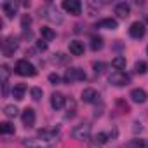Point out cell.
Instances as JSON below:
<instances>
[{"instance_id":"1","label":"cell","mask_w":148,"mask_h":148,"mask_svg":"<svg viewBox=\"0 0 148 148\" xmlns=\"http://www.w3.org/2000/svg\"><path fill=\"white\" fill-rule=\"evenodd\" d=\"M26 148H52L56 145V139H45V138H28L23 141Z\"/></svg>"},{"instance_id":"2","label":"cell","mask_w":148,"mask_h":148,"mask_svg":"<svg viewBox=\"0 0 148 148\" xmlns=\"http://www.w3.org/2000/svg\"><path fill=\"white\" fill-rule=\"evenodd\" d=\"M16 73L21 75V77H35L37 75V68L28 59H19L16 63Z\"/></svg>"},{"instance_id":"3","label":"cell","mask_w":148,"mask_h":148,"mask_svg":"<svg viewBox=\"0 0 148 148\" xmlns=\"http://www.w3.org/2000/svg\"><path fill=\"white\" fill-rule=\"evenodd\" d=\"M129 75L125 71H119V70H115V71H112L110 73V77H108V82L112 84V86H117V87H124V86H127L129 84Z\"/></svg>"},{"instance_id":"4","label":"cell","mask_w":148,"mask_h":148,"mask_svg":"<svg viewBox=\"0 0 148 148\" xmlns=\"http://www.w3.org/2000/svg\"><path fill=\"white\" fill-rule=\"evenodd\" d=\"M77 80H86V71L80 68H70L64 73V82L71 84V82H77Z\"/></svg>"},{"instance_id":"5","label":"cell","mask_w":148,"mask_h":148,"mask_svg":"<svg viewBox=\"0 0 148 148\" xmlns=\"http://www.w3.org/2000/svg\"><path fill=\"white\" fill-rule=\"evenodd\" d=\"M71 134H73V138L79 139V141H89V138H91V125L80 124V125H77L75 129H73Z\"/></svg>"},{"instance_id":"6","label":"cell","mask_w":148,"mask_h":148,"mask_svg":"<svg viewBox=\"0 0 148 148\" xmlns=\"http://www.w3.org/2000/svg\"><path fill=\"white\" fill-rule=\"evenodd\" d=\"M63 9L73 16H79L80 11H82V4L79 2V0H64L63 2Z\"/></svg>"},{"instance_id":"7","label":"cell","mask_w":148,"mask_h":148,"mask_svg":"<svg viewBox=\"0 0 148 148\" xmlns=\"http://www.w3.org/2000/svg\"><path fill=\"white\" fill-rule=\"evenodd\" d=\"M40 12H42L49 21H52V23H61V21H63V18L59 16L58 9H56V7H52V5H47V7H45L44 11H40Z\"/></svg>"},{"instance_id":"8","label":"cell","mask_w":148,"mask_h":148,"mask_svg":"<svg viewBox=\"0 0 148 148\" xmlns=\"http://www.w3.org/2000/svg\"><path fill=\"white\" fill-rule=\"evenodd\" d=\"M16 49H18V38H14V37H9V38L2 44L4 56H12Z\"/></svg>"},{"instance_id":"9","label":"cell","mask_w":148,"mask_h":148,"mask_svg":"<svg viewBox=\"0 0 148 148\" xmlns=\"http://www.w3.org/2000/svg\"><path fill=\"white\" fill-rule=\"evenodd\" d=\"M129 35H131L132 38H141V37L145 35V25H143L141 21H134V23L131 25V28H129Z\"/></svg>"},{"instance_id":"10","label":"cell","mask_w":148,"mask_h":148,"mask_svg":"<svg viewBox=\"0 0 148 148\" xmlns=\"http://www.w3.org/2000/svg\"><path fill=\"white\" fill-rule=\"evenodd\" d=\"M98 98H99V94H98V91L92 89V87H87V89L82 91V101H84V103H94Z\"/></svg>"},{"instance_id":"11","label":"cell","mask_w":148,"mask_h":148,"mask_svg":"<svg viewBox=\"0 0 148 148\" xmlns=\"http://www.w3.org/2000/svg\"><path fill=\"white\" fill-rule=\"evenodd\" d=\"M21 120L26 127H32L35 124V110L33 108H25V112L21 115Z\"/></svg>"},{"instance_id":"12","label":"cell","mask_w":148,"mask_h":148,"mask_svg":"<svg viewBox=\"0 0 148 148\" xmlns=\"http://www.w3.org/2000/svg\"><path fill=\"white\" fill-rule=\"evenodd\" d=\"M64 103H66V99H64V96H63L61 92H54V94L51 96V106H52L54 110H61V108L64 106Z\"/></svg>"},{"instance_id":"13","label":"cell","mask_w":148,"mask_h":148,"mask_svg":"<svg viewBox=\"0 0 148 148\" xmlns=\"http://www.w3.org/2000/svg\"><path fill=\"white\" fill-rule=\"evenodd\" d=\"M115 14H117L119 18H127V16L131 14V7H129V4H125V2L117 4V5H115Z\"/></svg>"},{"instance_id":"14","label":"cell","mask_w":148,"mask_h":148,"mask_svg":"<svg viewBox=\"0 0 148 148\" xmlns=\"http://www.w3.org/2000/svg\"><path fill=\"white\" fill-rule=\"evenodd\" d=\"M70 52L73 56H82L84 54V42H80V40L70 42Z\"/></svg>"},{"instance_id":"15","label":"cell","mask_w":148,"mask_h":148,"mask_svg":"<svg viewBox=\"0 0 148 148\" xmlns=\"http://www.w3.org/2000/svg\"><path fill=\"white\" fill-rule=\"evenodd\" d=\"M131 98L134 103H145L146 101V92L143 89H132L131 91Z\"/></svg>"},{"instance_id":"16","label":"cell","mask_w":148,"mask_h":148,"mask_svg":"<svg viewBox=\"0 0 148 148\" xmlns=\"http://www.w3.org/2000/svg\"><path fill=\"white\" fill-rule=\"evenodd\" d=\"M2 9H4V12L7 14V18H14V16H16V11H18V5H16L14 2H4V4H2Z\"/></svg>"},{"instance_id":"17","label":"cell","mask_w":148,"mask_h":148,"mask_svg":"<svg viewBox=\"0 0 148 148\" xmlns=\"http://www.w3.org/2000/svg\"><path fill=\"white\" fill-rule=\"evenodd\" d=\"M117 21L115 19H112V18H106V19H101L98 25H96V28H106V30H115L117 28Z\"/></svg>"},{"instance_id":"18","label":"cell","mask_w":148,"mask_h":148,"mask_svg":"<svg viewBox=\"0 0 148 148\" xmlns=\"http://www.w3.org/2000/svg\"><path fill=\"white\" fill-rule=\"evenodd\" d=\"M25 92H26V86L25 84H16L14 87H12V96H14V99H23L25 98Z\"/></svg>"},{"instance_id":"19","label":"cell","mask_w":148,"mask_h":148,"mask_svg":"<svg viewBox=\"0 0 148 148\" xmlns=\"http://www.w3.org/2000/svg\"><path fill=\"white\" fill-rule=\"evenodd\" d=\"M112 64H113L119 71H122V70H125V58L117 56V58H113V59H112Z\"/></svg>"},{"instance_id":"20","label":"cell","mask_w":148,"mask_h":148,"mask_svg":"<svg viewBox=\"0 0 148 148\" xmlns=\"http://www.w3.org/2000/svg\"><path fill=\"white\" fill-rule=\"evenodd\" d=\"M40 35H42L45 40H52V38L56 37L54 30H52V28H47V26H42V28H40Z\"/></svg>"},{"instance_id":"21","label":"cell","mask_w":148,"mask_h":148,"mask_svg":"<svg viewBox=\"0 0 148 148\" xmlns=\"http://www.w3.org/2000/svg\"><path fill=\"white\" fill-rule=\"evenodd\" d=\"M0 131H2V134H12L16 131V127L11 122H2L0 124Z\"/></svg>"},{"instance_id":"22","label":"cell","mask_w":148,"mask_h":148,"mask_svg":"<svg viewBox=\"0 0 148 148\" xmlns=\"http://www.w3.org/2000/svg\"><path fill=\"white\" fill-rule=\"evenodd\" d=\"M91 49H92V51L103 49V38H101V37H92V38H91Z\"/></svg>"},{"instance_id":"23","label":"cell","mask_w":148,"mask_h":148,"mask_svg":"<svg viewBox=\"0 0 148 148\" xmlns=\"http://www.w3.org/2000/svg\"><path fill=\"white\" fill-rule=\"evenodd\" d=\"M4 113H5L9 119H14V117L18 115V108H16L14 105H7V106L4 108Z\"/></svg>"},{"instance_id":"24","label":"cell","mask_w":148,"mask_h":148,"mask_svg":"<svg viewBox=\"0 0 148 148\" xmlns=\"http://www.w3.org/2000/svg\"><path fill=\"white\" fill-rule=\"evenodd\" d=\"M108 141V134L106 132H98L94 136V145H105Z\"/></svg>"},{"instance_id":"25","label":"cell","mask_w":148,"mask_h":148,"mask_svg":"<svg viewBox=\"0 0 148 148\" xmlns=\"http://www.w3.org/2000/svg\"><path fill=\"white\" fill-rule=\"evenodd\" d=\"M129 146H131V148H146V146H148V141L134 139V141H131V143H129Z\"/></svg>"},{"instance_id":"26","label":"cell","mask_w":148,"mask_h":148,"mask_svg":"<svg viewBox=\"0 0 148 148\" xmlns=\"http://www.w3.org/2000/svg\"><path fill=\"white\" fill-rule=\"evenodd\" d=\"M134 68H136L138 73H141V75H143V73H146V70H148V64H146L145 61H138V63L134 64Z\"/></svg>"},{"instance_id":"27","label":"cell","mask_w":148,"mask_h":148,"mask_svg":"<svg viewBox=\"0 0 148 148\" xmlns=\"http://www.w3.org/2000/svg\"><path fill=\"white\" fill-rule=\"evenodd\" d=\"M30 94H32V98H33L35 101H38V99L42 98V94H44V92H42V89H40V87H32V89H30Z\"/></svg>"},{"instance_id":"28","label":"cell","mask_w":148,"mask_h":148,"mask_svg":"<svg viewBox=\"0 0 148 148\" xmlns=\"http://www.w3.org/2000/svg\"><path fill=\"white\" fill-rule=\"evenodd\" d=\"M0 73H2V84H7V79H9V66L2 64V68H0Z\"/></svg>"},{"instance_id":"29","label":"cell","mask_w":148,"mask_h":148,"mask_svg":"<svg viewBox=\"0 0 148 148\" xmlns=\"http://www.w3.org/2000/svg\"><path fill=\"white\" fill-rule=\"evenodd\" d=\"M49 82L51 84H59V75H56V73H51V75H49Z\"/></svg>"},{"instance_id":"30","label":"cell","mask_w":148,"mask_h":148,"mask_svg":"<svg viewBox=\"0 0 148 148\" xmlns=\"http://www.w3.org/2000/svg\"><path fill=\"white\" fill-rule=\"evenodd\" d=\"M92 66H94V71H96V73H101V71H103V68H105V64H103V63H94Z\"/></svg>"},{"instance_id":"31","label":"cell","mask_w":148,"mask_h":148,"mask_svg":"<svg viewBox=\"0 0 148 148\" xmlns=\"http://www.w3.org/2000/svg\"><path fill=\"white\" fill-rule=\"evenodd\" d=\"M117 105L122 108V112H129V105H127V103H124L122 99H119V101H117Z\"/></svg>"},{"instance_id":"32","label":"cell","mask_w":148,"mask_h":148,"mask_svg":"<svg viewBox=\"0 0 148 148\" xmlns=\"http://www.w3.org/2000/svg\"><path fill=\"white\" fill-rule=\"evenodd\" d=\"M30 23H32V19H30V16H23V28H26V26H30Z\"/></svg>"},{"instance_id":"33","label":"cell","mask_w":148,"mask_h":148,"mask_svg":"<svg viewBox=\"0 0 148 148\" xmlns=\"http://www.w3.org/2000/svg\"><path fill=\"white\" fill-rule=\"evenodd\" d=\"M37 47H38L40 51H45V49H47V44H45L44 40H40V42H37Z\"/></svg>"},{"instance_id":"34","label":"cell","mask_w":148,"mask_h":148,"mask_svg":"<svg viewBox=\"0 0 148 148\" xmlns=\"http://www.w3.org/2000/svg\"><path fill=\"white\" fill-rule=\"evenodd\" d=\"M92 148H98V146H92Z\"/></svg>"},{"instance_id":"35","label":"cell","mask_w":148,"mask_h":148,"mask_svg":"<svg viewBox=\"0 0 148 148\" xmlns=\"http://www.w3.org/2000/svg\"><path fill=\"white\" fill-rule=\"evenodd\" d=\"M146 21H148V18H146Z\"/></svg>"},{"instance_id":"36","label":"cell","mask_w":148,"mask_h":148,"mask_svg":"<svg viewBox=\"0 0 148 148\" xmlns=\"http://www.w3.org/2000/svg\"><path fill=\"white\" fill-rule=\"evenodd\" d=\"M146 52H148V49H146Z\"/></svg>"}]
</instances>
